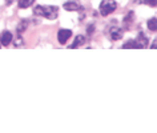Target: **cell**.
I'll use <instances>...</instances> for the list:
<instances>
[{"instance_id":"obj_14","label":"cell","mask_w":157,"mask_h":133,"mask_svg":"<svg viewBox=\"0 0 157 133\" xmlns=\"http://www.w3.org/2000/svg\"><path fill=\"white\" fill-rule=\"evenodd\" d=\"M132 19H133V12L131 11V12H128L127 17H125V21H129V20H132Z\"/></svg>"},{"instance_id":"obj_10","label":"cell","mask_w":157,"mask_h":133,"mask_svg":"<svg viewBox=\"0 0 157 133\" xmlns=\"http://www.w3.org/2000/svg\"><path fill=\"white\" fill-rule=\"evenodd\" d=\"M148 28L152 31V32H156L157 31V19L156 17H152L151 20L148 21Z\"/></svg>"},{"instance_id":"obj_1","label":"cell","mask_w":157,"mask_h":133,"mask_svg":"<svg viewBox=\"0 0 157 133\" xmlns=\"http://www.w3.org/2000/svg\"><path fill=\"white\" fill-rule=\"evenodd\" d=\"M57 12H59V8L55 6H36L33 10L35 15H37V16H44L47 19H49V20L56 19Z\"/></svg>"},{"instance_id":"obj_13","label":"cell","mask_w":157,"mask_h":133,"mask_svg":"<svg viewBox=\"0 0 157 133\" xmlns=\"http://www.w3.org/2000/svg\"><path fill=\"white\" fill-rule=\"evenodd\" d=\"M145 4L152 6V7H156V0H145Z\"/></svg>"},{"instance_id":"obj_6","label":"cell","mask_w":157,"mask_h":133,"mask_svg":"<svg viewBox=\"0 0 157 133\" xmlns=\"http://www.w3.org/2000/svg\"><path fill=\"white\" fill-rule=\"evenodd\" d=\"M80 8H81L80 4H77L76 2H67V3H64V10L65 11H77Z\"/></svg>"},{"instance_id":"obj_8","label":"cell","mask_w":157,"mask_h":133,"mask_svg":"<svg viewBox=\"0 0 157 133\" xmlns=\"http://www.w3.org/2000/svg\"><path fill=\"white\" fill-rule=\"evenodd\" d=\"M123 48L124 49H129V48H141V47L136 40H129L123 45Z\"/></svg>"},{"instance_id":"obj_4","label":"cell","mask_w":157,"mask_h":133,"mask_svg":"<svg viewBox=\"0 0 157 133\" xmlns=\"http://www.w3.org/2000/svg\"><path fill=\"white\" fill-rule=\"evenodd\" d=\"M12 39H13L12 33H11L10 31H4V32L0 35V44L4 45V47L10 45V44H11V41H12Z\"/></svg>"},{"instance_id":"obj_3","label":"cell","mask_w":157,"mask_h":133,"mask_svg":"<svg viewBox=\"0 0 157 133\" xmlns=\"http://www.w3.org/2000/svg\"><path fill=\"white\" fill-rule=\"evenodd\" d=\"M71 36H72V31L71 29H60L57 32V40L60 44H65Z\"/></svg>"},{"instance_id":"obj_9","label":"cell","mask_w":157,"mask_h":133,"mask_svg":"<svg viewBox=\"0 0 157 133\" xmlns=\"http://www.w3.org/2000/svg\"><path fill=\"white\" fill-rule=\"evenodd\" d=\"M137 43L140 44L141 48H144V47H147L148 45V39L145 37V35L144 33H139V37H137Z\"/></svg>"},{"instance_id":"obj_15","label":"cell","mask_w":157,"mask_h":133,"mask_svg":"<svg viewBox=\"0 0 157 133\" xmlns=\"http://www.w3.org/2000/svg\"><path fill=\"white\" fill-rule=\"evenodd\" d=\"M87 31H88V33H92L93 31H95V27H93V25H89V28H87Z\"/></svg>"},{"instance_id":"obj_20","label":"cell","mask_w":157,"mask_h":133,"mask_svg":"<svg viewBox=\"0 0 157 133\" xmlns=\"http://www.w3.org/2000/svg\"><path fill=\"white\" fill-rule=\"evenodd\" d=\"M0 48H2V47H0Z\"/></svg>"},{"instance_id":"obj_19","label":"cell","mask_w":157,"mask_h":133,"mask_svg":"<svg viewBox=\"0 0 157 133\" xmlns=\"http://www.w3.org/2000/svg\"><path fill=\"white\" fill-rule=\"evenodd\" d=\"M6 2H7V4H11V3L13 2V0H6Z\"/></svg>"},{"instance_id":"obj_17","label":"cell","mask_w":157,"mask_h":133,"mask_svg":"<svg viewBox=\"0 0 157 133\" xmlns=\"http://www.w3.org/2000/svg\"><path fill=\"white\" fill-rule=\"evenodd\" d=\"M156 45H157V41L155 40V41H153V45H152V48H153V49H156V48H157Z\"/></svg>"},{"instance_id":"obj_7","label":"cell","mask_w":157,"mask_h":133,"mask_svg":"<svg viewBox=\"0 0 157 133\" xmlns=\"http://www.w3.org/2000/svg\"><path fill=\"white\" fill-rule=\"evenodd\" d=\"M85 43V37L84 36H81V35H78V36L75 39V41H73V44L69 47V48H77V47H80V45H83Z\"/></svg>"},{"instance_id":"obj_11","label":"cell","mask_w":157,"mask_h":133,"mask_svg":"<svg viewBox=\"0 0 157 133\" xmlns=\"http://www.w3.org/2000/svg\"><path fill=\"white\" fill-rule=\"evenodd\" d=\"M35 0H19V7L20 8H28L31 4H33Z\"/></svg>"},{"instance_id":"obj_18","label":"cell","mask_w":157,"mask_h":133,"mask_svg":"<svg viewBox=\"0 0 157 133\" xmlns=\"http://www.w3.org/2000/svg\"><path fill=\"white\" fill-rule=\"evenodd\" d=\"M136 2H137V3H140V4H141V3H145V0H136Z\"/></svg>"},{"instance_id":"obj_16","label":"cell","mask_w":157,"mask_h":133,"mask_svg":"<svg viewBox=\"0 0 157 133\" xmlns=\"http://www.w3.org/2000/svg\"><path fill=\"white\" fill-rule=\"evenodd\" d=\"M21 43H23V40H21V39H20V37H19V39H17V41H16V45L19 47V45H20V44H21Z\"/></svg>"},{"instance_id":"obj_2","label":"cell","mask_w":157,"mask_h":133,"mask_svg":"<svg viewBox=\"0 0 157 133\" xmlns=\"http://www.w3.org/2000/svg\"><path fill=\"white\" fill-rule=\"evenodd\" d=\"M117 8V3L115 0H103L100 4V13L103 16H108L109 13L115 12Z\"/></svg>"},{"instance_id":"obj_12","label":"cell","mask_w":157,"mask_h":133,"mask_svg":"<svg viewBox=\"0 0 157 133\" xmlns=\"http://www.w3.org/2000/svg\"><path fill=\"white\" fill-rule=\"evenodd\" d=\"M25 28H27V21H21L20 24H19V27H17V32L21 33L23 31H25Z\"/></svg>"},{"instance_id":"obj_5","label":"cell","mask_w":157,"mask_h":133,"mask_svg":"<svg viewBox=\"0 0 157 133\" xmlns=\"http://www.w3.org/2000/svg\"><path fill=\"white\" fill-rule=\"evenodd\" d=\"M109 36H111L112 40H120L123 37V31H121L119 27H112L109 29Z\"/></svg>"}]
</instances>
